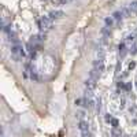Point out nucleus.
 <instances>
[{"label":"nucleus","mask_w":137,"mask_h":137,"mask_svg":"<svg viewBox=\"0 0 137 137\" xmlns=\"http://www.w3.org/2000/svg\"><path fill=\"white\" fill-rule=\"evenodd\" d=\"M113 18L115 19V21H122L123 18H125V17H123V14H122V11H115V12H114L113 14Z\"/></svg>","instance_id":"obj_6"},{"label":"nucleus","mask_w":137,"mask_h":137,"mask_svg":"<svg viewBox=\"0 0 137 137\" xmlns=\"http://www.w3.org/2000/svg\"><path fill=\"white\" fill-rule=\"evenodd\" d=\"M11 51H12V54H17V52H19V54H21V51H22V48L19 47V45H14V47L11 48Z\"/></svg>","instance_id":"obj_15"},{"label":"nucleus","mask_w":137,"mask_h":137,"mask_svg":"<svg viewBox=\"0 0 137 137\" xmlns=\"http://www.w3.org/2000/svg\"><path fill=\"white\" fill-rule=\"evenodd\" d=\"M111 134H113V137H121V136H122V132H121L118 128H113Z\"/></svg>","instance_id":"obj_9"},{"label":"nucleus","mask_w":137,"mask_h":137,"mask_svg":"<svg viewBox=\"0 0 137 137\" xmlns=\"http://www.w3.org/2000/svg\"><path fill=\"white\" fill-rule=\"evenodd\" d=\"M96 59H104V49L103 48H99L96 51Z\"/></svg>","instance_id":"obj_10"},{"label":"nucleus","mask_w":137,"mask_h":137,"mask_svg":"<svg viewBox=\"0 0 137 137\" xmlns=\"http://www.w3.org/2000/svg\"><path fill=\"white\" fill-rule=\"evenodd\" d=\"M129 70H133V69H134V67H136V62H130V63H129Z\"/></svg>","instance_id":"obj_20"},{"label":"nucleus","mask_w":137,"mask_h":137,"mask_svg":"<svg viewBox=\"0 0 137 137\" xmlns=\"http://www.w3.org/2000/svg\"><path fill=\"white\" fill-rule=\"evenodd\" d=\"M130 54H132V55H136L137 54V41H134L133 45L130 47Z\"/></svg>","instance_id":"obj_13"},{"label":"nucleus","mask_w":137,"mask_h":137,"mask_svg":"<svg viewBox=\"0 0 137 137\" xmlns=\"http://www.w3.org/2000/svg\"><path fill=\"white\" fill-rule=\"evenodd\" d=\"M121 11H122V14H123V17H125V18H126V17H132V11H130V8H129V6H125V7H122V10H121Z\"/></svg>","instance_id":"obj_5"},{"label":"nucleus","mask_w":137,"mask_h":137,"mask_svg":"<svg viewBox=\"0 0 137 137\" xmlns=\"http://www.w3.org/2000/svg\"><path fill=\"white\" fill-rule=\"evenodd\" d=\"M104 22H106V26H107V28H111L113 24H114L113 18H106V19H104Z\"/></svg>","instance_id":"obj_14"},{"label":"nucleus","mask_w":137,"mask_h":137,"mask_svg":"<svg viewBox=\"0 0 137 137\" xmlns=\"http://www.w3.org/2000/svg\"><path fill=\"white\" fill-rule=\"evenodd\" d=\"M129 8H130V11H132V12L137 14V1H132V3L129 4Z\"/></svg>","instance_id":"obj_11"},{"label":"nucleus","mask_w":137,"mask_h":137,"mask_svg":"<svg viewBox=\"0 0 137 137\" xmlns=\"http://www.w3.org/2000/svg\"><path fill=\"white\" fill-rule=\"evenodd\" d=\"M85 86H86V89L93 90L95 88H96V80H93V78H88V80L85 81Z\"/></svg>","instance_id":"obj_4"},{"label":"nucleus","mask_w":137,"mask_h":137,"mask_svg":"<svg viewBox=\"0 0 137 137\" xmlns=\"http://www.w3.org/2000/svg\"><path fill=\"white\" fill-rule=\"evenodd\" d=\"M84 115H85V114H84V111H77V113H76V117L78 119H81V121H82V118H84Z\"/></svg>","instance_id":"obj_17"},{"label":"nucleus","mask_w":137,"mask_h":137,"mask_svg":"<svg viewBox=\"0 0 137 137\" xmlns=\"http://www.w3.org/2000/svg\"><path fill=\"white\" fill-rule=\"evenodd\" d=\"M136 86H137V78H136Z\"/></svg>","instance_id":"obj_24"},{"label":"nucleus","mask_w":137,"mask_h":137,"mask_svg":"<svg viewBox=\"0 0 137 137\" xmlns=\"http://www.w3.org/2000/svg\"><path fill=\"white\" fill-rule=\"evenodd\" d=\"M48 17L51 19H59V18H63V17H65V12H63L62 10H54V11L49 12Z\"/></svg>","instance_id":"obj_3"},{"label":"nucleus","mask_w":137,"mask_h":137,"mask_svg":"<svg viewBox=\"0 0 137 137\" xmlns=\"http://www.w3.org/2000/svg\"><path fill=\"white\" fill-rule=\"evenodd\" d=\"M134 41H136V36H134V34H129L128 38H126V43L132 44V43H134Z\"/></svg>","instance_id":"obj_12"},{"label":"nucleus","mask_w":137,"mask_h":137,"mask_svg":"<svg viewBox=\"0 0 137 137\" xmlns=\"http://www.w3.org/2000/svg\"><path fill=\"white\" fill-rule=\"evenodd\" d=\"M93 70H96L99 74L104 71V59H96L93 63Z\"/></svg>","instance_id":"obj_2"},{"label":"nucleus","mask_w":137,"mask_h":137,"mask_svg":"<svg viewBox=\"0 0 137 137\" xmlns=\"http://www.w3.org/2000/svg\"><path fill=\"white\" fill-rule=\"evenodd\" d=\"M80 130L81 132H88V123L85 122V121H80Z\"/></svg>","instance_id":"obj_8"},{"label":"nucleus","mask_w":137,"mask_h":137,"mask_svg":"<svg viewBox=\"0 0 137 137\" xmlns=\"http://www.w3.org/2000/svg\"><path fill=\"white\" fill-rule=\"evenodd\" d=\"M81 103H82V100H81V99H77V100H76V104H77V106H81Z\"/></svg>","instance_id":"obj_23"},{"label":"nucleus","mask_w":137,"mask_h":137,"mask_svg":"<svg viewBox=\"0 0 137 137\" xmlns=\"http://www.w3.org/2000/svg\"><path fill=\"white\" fill-rule=\"evenodd\" d=\"M125 89H126V90H130V89H132V84H130V82H128V84L125 85Z\"/></svg>","instance_id":"obj_21"},{"label":"nucleus","mask_w":137,"mask_h":137,"mask_svg":"<svg viewBox=\"0 0 137 137\" xmlns=\"http://www.w3.org/2000/svg\"><path fill=\"white\" fill-rule=\"evenodd\" d=\"M92 95H93V90H90V89H86L85 90V96H86V97H92Z\"/></svg>","instance_id":"obj_18"},{"label":"nucleus","mask_w":137,"mask_h":137,"mask_svg":"<svg viewBox=\"0 0 137 137\" xmlns=\"http://www.w3.org/2000/svg\"><path fill=\"white\" fill-rule=\"evenodd\" d=\"M52 3H54L55 6H62V4L66 3V0H52Z\"/></svg>","instance_id":"obj_16"},{"label":"nucleus","mask_w":137,"mask_h":137,"mask_svg":"<svg viewBox=\"0 0 137 137\" xmlns=\"http://www.w3.org/2000/svg\"><path fill=\"white\" fill-rule=\"evenodd\" d=\"M118 49H119V55H121V56H125V55H126V47H125V43L119 44Z\"/></svg>","instance_id":"obj_7"},{"label":"nucleus","mask_w":137,"mask_h":137,"mask_svg":"<svg viewBox=\"0 0 137 137\" xmlns=\"http://www.w3.org/2000/svg\"><path fill=\"white\" fill-rule=\"evenodd\" d=\"M106 121H113V118H111V115H110V114L106 115Z\"/></svg>","instance_id":"obj_22"},{"label":"nucleus","mask_w":137,"mask_h":137,"mask_svg":"<svg viewBox=\"0 0 137 137\" xmlns=\"http://www.w3.org/2000/svg\"><path fill=\"white\" fill-rule=\"evenodd\" d=\"M111 125H113L114 128H118V125H119L118 119H114V118H113V121H111Z\"/></svg>","instance_id":"obj_19"},{"label":"nucleus","mask_w":137,"mask_h":137,"mask_svg":"<svg viewBox=\"0 0 137 137\" xmlns=\"http://www.w3.org/2000/svg\"><path fill=\"white\" fill-rule=\"evenodd\" d=\"M52 19L49 17H43V18L38 21V28L40 29H52Z\"/></svg>","instance_id":"obj_1"}]
</instances>
